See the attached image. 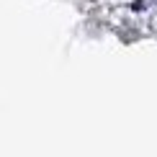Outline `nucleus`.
<instances>
[{"instance_id": "1", "label": "nucleus", "mask_w": 157, "mask_h": 157, "mask_svg": "<svg viewBox=\"0 0 157 157\" xmlns=\"http://www.w3.org/2000/svg\"><path fill=\"white\" fill-rule=\"evenodd\" d=\"M155 3H157V0H155Z\"/></svg>"}]
</instances>
